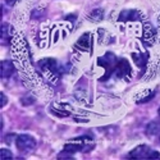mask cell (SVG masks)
<instances>
[{"instance_id": "cell-1", "label": "cell", "mask_w": 160, "mask_h": 160, "mask_svg": "<svg viewBox=\"0 0 160 160\" xmlns=\"http://www.w3.org/2000/svg\"><path fill=\"white\" fill-rule=\"evenodd\" d=\"M98 64L101 65V67H104L105 74L101 77L100 81H105L106 78H109V77L112 76V73H114L115 67H117V64H118V59L115 58L114 54H112V52H106L104 57L99 58Z\"/></svg>"}, {"instance_id": "cell-2", "label": "cell", "mask_w": 160, "mask_h": 160, "mask_svg": "<svg viewBox=\"0 0 160 160\" xmlns=\"http://www.w3.org/2000/svg\"><path fill=\"white\" fill-rule=\"evenodd\" d=\"M91 143V140L87 138V137H81L78 140H72L71 142H68L65 146H64V150L65 152H77V151H83V152H87L88 150H91L94 148V145H90Z\"/></svg>"}, {"instance_id": "cell-3", "label": "cell", "mask_w": 160, "mask_h": 160, "mask_svg": "<svg viewBox=\"0 0 160 160\" xmlns=\"http://www.w3.org/2000/svg\"><path fill=\"white\" fill-rule=\"evenodd\" d=\"M16 145H17V149L23 152V154H28V152H32L36 148V140L30 136V135H21L17 137V141H16Z\"/></svg>"}, {"instance_id": "cell-4", "label": "cell", "mask_w": 160, "mask_h": 160, "mask_svg": "<svg viewBox=\"0 0 160 160\" xmlns=\"http://www.w3.org/2000/svg\"><path fill=\"white\" fill-rule=\"evenodd\" d=\"M129 158L133 159H160V154L149 149L148 146L141 145L138 148H136L133 151H131V154L128 155Z\"/></svg>"}, {"instance_id": "cell-5", "label": "cell", "mask_w": 160, "mask_h": 160, "mask_svg": "<svg viewBox=\"0 0 160 160\" xmlns=\"http://www.w3.org/2000/svg\"><path fill=\"white\" fill-rule=\"evenodd\" d=\"M114 73H115V76H117L118 78L127 77V76L131 73V65H129V63H128L126 59L118 60V64H117V67H115Z\"/></svg>"}, {"instance_id": "cell-6", "label": "cell", "mask_w": 160, "mask_h": 160, "mask_svg": "<svg viewBox=\"0 0 160 160\" xmlns=\"http://www.w3.org/2000/svg\"><path fill=\"white\" fill-rule=\"evenodd\" d=\"M121 21H138L140 19V13L135 9H126L119 14Z\"/></svg>"}, {"instance_id": "cell-7", "label": "cell", "mask_w": 160, "mask_h": 160, "mask_svg": "<svg viewBox=\"0 0 160 160\" xmlns=\"http://www.w3.org/2000/svg\"><path fill=\"white\" fill-rule=\"evenodd\" d=\"M76 48H78L79 50H82V51L90 50V48H91V37H90V35L85 33V35H82L81 37H79L77 44H76Z\"/></svg>"}, {"instance_id": "cell-8", "label": "cell", "mask_w": 160, "mask_h": 160, "mask_svg": "<svg viewBox=\"0 0 160 160\" xmlns=\"http://www.w3.org/2000/svg\"><path fill=\"white\" fill-rule=\"evenodd\" d=\"M2 78H9L13 72H14V65H13V63L10 60H3L2 62Z\"/></svg>"}, {"instance_id": "cell-9", "label": "cell", "mask_w": 160, "mask_h": 160, "mask_svg": "<svg viewBox=\"0 0 160 160\" xmlns=\"http://www.w3.org/2000/svg\"><path fill=\"white\" fill-rule=\"evenodd\" d=\"M40 65H41L44 69L54 71V68L57 67V63H55V60H52V59H45L42 62H40Z\"/></svg>"}, {"instance_id": "cell-10", "label": "cell", "mask_w": 160, "mask_h": 160, "mask_svg": "<svg viewBox=\"0 0 160 160\" xmlns=\"http://www.w3.org/2000/svg\"><path fill=\"white\" fill-rule=\"evenodd\" d=\"M132 57L135 58L136 64H137V65H140V67H143V65H145V63L148 62V59H145L146 57H145V55H141V54H138V55H137V54H133Z\"/></svg>"}, {"instance_id": "cell-11", "label": "cell", "mask_w": 160, "mask_h": 160, "mask_svg": "<svg viewBox=\"0 0 160 160\" xmlns=\"http://www.w3.org/2000/svg\"><path fill=\"white\" fill-rule=\"evenodd\" d=\"M0 158H2V160H4V159H12L13 155L9 152V150L2 149V151H0Z\"/></svg>"}, {"instance_id": "cell-12", "label": "cell", "mask_w": 160, "mask_h": 160, "mask_svg": "<svg viewBox=\"0 0 160 160\" xmlns=\"http://www.w3.org/2000/svg\"><path fill=\"white\" fill-rule=\"evenodd\" d=\"M0 96H2V104H0V105H2V106H4V105L7 104V98L4 96V94H2Z\"/></svg>"}, {"instance_id": "cell-13", "label": "cell", "mask_w": 160, "mask_h": 160, "mask_svg": "<svg viewBox=\"0 0 160 160\" xmlns=\"http://www.w3.org/2000/svg\"><path fill=\"white\" fill-rule=\"evenodd\" d=\"M5 2H7V4H9V5H14L17 0H5Z\"/></svg>"}, {"instance_id": "cell-14", "label": "cell", "mask_w": 160, "mask_h": 160, "mask_svg": "<svg viewBox=\"0 0 160 160\" xmlns=\"http://www.w3.org/2000/svg\"><path fill=\"white\" fill-rule=\"evenodd\" d=\"M159 115H160V109H159Z\"/></svg>"}]
</instances>
